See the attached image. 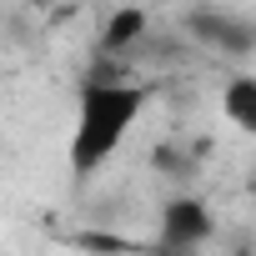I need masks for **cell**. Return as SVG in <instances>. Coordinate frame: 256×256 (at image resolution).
Masks as SVG:
<instances>
[{"label":"cell","instance_id":"6da1fadb","mask_svg":"<svg viewBox=\"0 0 256 256\" xmlns=\"http://www.w3.org/2000/svg\"><path fill=\"white\" fill-rule=\"evenodd\" d=\"M151 90L131 80H86L80 90V116H76V136H70V171L90 176L110 161V151L131 136V126L141 120Z\"/></svg>","mask_w":256,"mask_h":256},{"label":"cell","instance_id":"7a4b0ae2","mask_svg":"<svg viewBox=\"0 0 256 256\" xmlns=\"http://www.w3.org/2000/svg\"><path fill=\"white\" fill-rule=\"evenodd\" d=\"M216 231V216L201 196H171L161 206V251L171 256H196Z\"/></svg>","mask_w":256,"mask_h":256},{"label":"cell","instance_id":"3957f363","mask_svg":"<svg viewBox=\"0 0 256 256\" xmlns=\"http://www.w3.org/2000/svg\"><path fill=\"white\" fill-rule=\"evenodd\" d=\"M191 36L206 40L211 50H221V56H251V50H256V20H241V16L201 10V16L191 20Z\"/></svg>","mask_w":256,"mask_h":256},{"label":"cell","instance_id":"277c9868","mask_svg":"<svg viewBox=\"0 0 256 256\" xmlns=\"http://www.w3.org/2000/svg\"><path fill=\"white\" fill-rule=\"evenodd\" d=\"M141 36H146V10L141 6H120L106 20V30H100V50L106 56H120V50H131Z\"/></svg>","mask_w":256,"mask_h":256},{"label":"cell","instance_id":"5b68a950","mask_svg":"<svg viewBox=\"0 0 256 256\" xmlns=\"http://www.w3.org/2000/svg\"><path fill=\"white\" fill-rule=\"evenodd\" d=\"M221 110L231 126H241L246 136H256V76H236L221 90Z\"/></svg>","mask_w":256,"mask_h":256},{"label":"cell","instance_id":"8992f818","mask_svg":"<svg viewBox=\"0 0 256 256\" xmlns=\"http://www.w3.org/2000/svg\"><path fill=\"white\" fill-rule=\"evenodd\" d=\"M151 166H156L161 176H186V171H191V156H176V146H161V151L151 156Z\"/></svg>","mask_w":256,"mask_h":256},{"label":"cell","instance_id":"52a82bcc","mask_svg":"<svg viewBox=\"0 0 256 256\" xmlns=\"http://www.w3.org/2000/svg\"><path fill=\"white\" fill-rule=\"evenodd\" d=\"M80 246H86V251H106V256H131V251H136L126 236H80Z\"/></svg>","mask_w":256,"mask_h":256},{"label":"cell","instance_id":"ba28073f","mask_svg":"<svg viewBox=\"0 0 256 256\" xmlns=\"http://www.w3.org/2000/svg\"><path fill=\"white\" fill-rule=\"evenodd\" d=\"M161 6H171V0H161Z\"/></svg>","mask_w":256,"mask_h":256}]
</instances>
